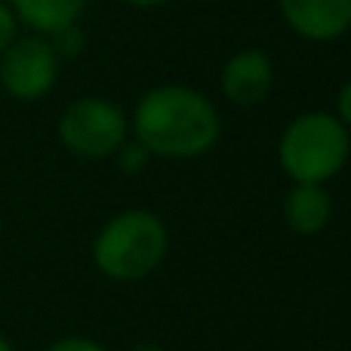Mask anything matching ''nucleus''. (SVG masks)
I'll return each instance as SVG.
<instances>
[{
    "label": "nucleus",
    "instance_id": "nucleus-13",
    "mask_svg": "<svg viewBox=\"0 0 351 351\" xmlns=\"http://www.w3.org/2000/svg\"><path fill=\"white\" fill-rule=\"evenodd\" d=\"M47 351H108V348L93 339H84V336H65V339L53 342Z\"/></svg>",
    "mask_w": 351,
    "mask_h": 351
},
{
    "label": "nucleus",
    "instance_id": "nucleus-14",
    "mask_svg": "<svg viewBox=\"0 0 351 351\" xmlns=\"http://www.w3.org/2000/svg\"><path fill=\"white\" fill-rule=\"evenodd\" d=\"M339 121L351 127V80L342 86V93H339Z\"/></svg>",
    "mask_w": 351,
    "mask_h": 351
},
{
    "label": "nucleus",
    "instance_id": "nucleus-17",
    "mask_svg": "<svg viewBox=\"0 0 351 351\" xmlns=\"http://www.w3.org/2000/svg\"><path fill=\"white\" fill-rule=\"evenodd\" d=\"M0 351H12V346H10V342H6V339H3V336H0Z\"/></svg>",
    "mask_w": 351,
    "mask_h": 351
},
{
    "label": "nucleus",
    "instance_id": "nucleus-11",
    "mask_svg": "<svg viewBox=\"0 0 351 351\" xmlns=\"http://www.w3.org/2000/svg\"><path fill=\"white\" fill-rule=\"evenodd\" d=\"M114 154H117V164H121L123 173H142L148 167V160H152V152H148L145 145H139L136 139H127Z\"/></svg>",
    "mask_w": 351,
    "mask_h": 351
},
{
    "label": "nucleus",
    "instance_id": "nucleus-9",
    "mask_svg": "<svg viewBox=\"0 0 351 351\" xmlns=\"http://www.w3.org/2000/svg\"><path fill=\"white\" fill-rule=\"evenodd\" d=\"M16 22H25L37 34H53L56 28L74 25L86 10V0H6Z\"/></svg>",
    "mask_w": 351,
    "mask_h": 351
},
{
    "label": "nucleus",
    "instance_id": "nucleus-2",
    "mask_svg": "<svg viewBox=\"0 0 351 351\" xmlns=\"http://www.w3.org/2000/svg\"><path fill=\"white\" fill-rule=\"evenodd\" d=\"M167 225L148 210H127L102 225L93 241V262L111 280H142L164 262Z\"/></svg>",
    "mask_w": 351,
    "mask_h": 351
},
{
    "label": "nucleus",
    "instance_id": "nucleus-5",
    "mask_svg": "<svg viewBox=\"0 0 351 351\" xmlns=\"http://www.w3.org/2000/svg\"><path fill=\"white\" fill-rule=\"evenodd\" d=\"M59 80V56L43 37H16L0 56V86L19 102H37Z\"/></svg>",
    "mask_w": 351,
    "mask_h": 351
},
{
    "label": "nucleus",
    "instance_id": "nucleus-10",
    "mask_svg": "<svg viewBox=\"0 0 351 351\" xmlns=\"http://www.w3.org/2000/svg\"><path fill=\"white\" fill-rule=\"evenodd\" d=\"M47 43L53 47V53L59 56V59H74V56H80V49H84L86 37L84 31H80V25H65V28H56L53 34H47Z\"/></svg>",
    "mask_w": 351,
    "mask_h": 351
},
{
    "label": "nucleus",
    "instance_id": "nucleus-15",
    "mask_svg": "<svg viewBox=\"0 0 351 351\" xmlns=\"http://www.w3.org/2000/svg\"><path fill=\"white\" fill-rule=\"evenodd\" d=\"M127 3L142 6V10H152V6H160V3H167V0H127Z\"/></svg>",
    "mask_w": 351,
    "mask_h": 351
},
{
    "label": "nucleus",
    "instance_id": "nucleus-8",
    "mask_svg": "<svg viewBox=\"0 0 351 351\" xmlns=\"http://www.w3.org/2000/svg\"><path fill=\"white\" fill-rule=\"evenodd\" d=\"M333 216V200L324 185H293L284 200V219L296 234H321Z\"/></svg>",
    "mask_w": 351,
    "mask_h": 351
},
{
    "label": "nucleus",
    "instance_id": "nucleus-12",
    "mask_svg": "<svg viewBox=\"0 0 351 351\" xmlns=\"http://www.w3.org/2000/svg\"><path fill=\"white\" fill-rule=\"evenodd\" d=\"M16 16H12V10L0 0V56H3V49L10 47L12 40H16Z\"/></svg>",
    "mask_w": 351,
    "mask_h": 351
},
{
    "label": "nucleus",
    "instance_id": "nucleus-4",
    "mask_svg": "<svg viewBox=\"0 0 351 351\" xmlns=\"http://www.w3.org/2000/svg\"><path fill=\"white\" fill-rule=\"evenodd\" d=\"M59 139L77 158H108L130 139V121L117 105L86 96L65 108L59 121Z\"/></svg>",
    "mask_w": 351,
    "mask_h": 351
},
{
    "label": "nucleus",
    "instance_id": "nucleus-1",
    "mask_svg": "<svg viewBox=\"0 0 351 351\" xmlns=\"http://www.w3.org/2000/svg\"><path fill=\"white\" fill-rule=\"evenodd\" d=\"M133 133L152 158L188 160L206 154L219 142V114L210 99L191 86H154L136 105Z\"/></svg>",
    "mask_w": 351,
    "mask_h": 351
},
{
    "label": "nucleus",
    "instance_id": "nucleus-6",
    "mask_svg": "<svg viewBox=\"0 0 351 351\" xmlns=\"http://www.w3.org/2000/svg\"><path fill=\"white\" fill-rule=\"evenodd\" d=\"M280 12L305 40H336L351 28V0H280Z\"/></svg>",
    "mask_w": 351,
    "mask_h": 351
},
{
    "label": "nucleus",
    "instance_id": "nucleus-16",
    "mask_svg": "<svg viewBox=\"0 0 351 351\" xmlns=\"http://www.w3.org/2000/svg\"><path fill=\"white\" fill-rule=\"evenodd\" d=\"M133 351H164L160 346H139V348H133Z\"/></svg>",
    "mask_w": 351,
    "mask_h": 351
},
{
    "label": "nucleus",
    "instance_id": "nucleus-7",
    "mask_svg": "<svg viewBox=\"0 0 351 351\" xmlns=\"http://www.w3.org/2000/svg\"><path fill=\"white\" fill-rule=\"evenodd\" d=\"M274 84L271 59L259 49H243L231 56L222 68V93L237 105H256L268 96Z\"/></svg>",
    "mask_w": 351,
    "mask_h": 351
},
{
    "label": "nucleus",
    "instance_id": "nucleus-3",
    "mask_svg": "<svg viewBox=\"0 0 351 351\" xmlns=\"http://www.w3.org/2000/svg\"><path fill=\"white\" fill-rule=\"evenodd\" d=\"M348 152L346 123L327 111H308L284 130L278 160L296 185H324L346 167Z\"/></svg>",
    "mask_w": 351,
    "mask_h": 351
}]
</instances>
